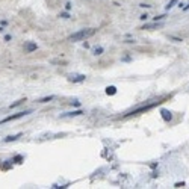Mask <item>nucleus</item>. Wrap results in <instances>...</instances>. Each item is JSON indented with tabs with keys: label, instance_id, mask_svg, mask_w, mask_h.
I'll return each instance as SVG.
<instances>
[{
	"label": "nucleus",
	"instance_id": "2eb2a0df",
	"mask_svg": "<svg viewBox=\"0 0 189 189\" xmlns=\"http://www.w3.org/2000/svg\"><path fill=\"white\" fill-rule=\"evenodd\" d=\"M176 3H177V0H171V2H170V3H168V5H166V9H171L172 6H174V5H176Z\"/></svg>",
	"mask_w": 189,
	"mask_h": 189
},
{
	"label": "nucleus",
	"instance_id": "4468645a",
	"mask_svg": "<svg viewBox=\"0 0 189 189\" xmlns=\"http://www.w3.org/2000/svg\"><path fill=\"white\" fill-rule=\"evenodd\" d=\"M103 53V47H95L94 49V55L95 56H98V55H102Z\"/></svg>",
	"mask_w": 189,
	"mask_h": 189
},
{
	"label": "nucleus",
	"instance_id": "f03ea898",
	"mask_svg": "<svg viewBox=\"0 0 189 189\" xmlns=\"http://www.w3.org/2000/svg\"><path fill=\"white\" fill-rule=\"evenodd\" d=\"M156 103H151L148 104V106H142V108H138V109H135V111H130L129 113H126V115H123V118H127V117H132V115H138V113H141V112H147L150 111L151 108H155Z\"/></svg>",
	"mask_w": 189,
	"mask_h": 189
},
{
	"label": "nucleus",
	"instance_id": "4be33fe9",
	"mask_svg": "<svg viewBox=\"0 0 189 189\" xmlns=\"http://www.w3.org/2000/svg\"><path fill=\"white\" fill-rule=\"evenodd\" d=\"M11 39V35H5V41H9Z\"/></svg>",
	"mask_w": 189,
	"mask_h": 189
},
{
	"label": "nucleus",
	"instance_id": "6ab92c4d",
	"mask_svg": "<svg viewBox=\"0 0 189 189\" xmlns=\"http://www.w3.org/2000/svg\"><path fill=\"white\" fill-rule=\"evenodd\" d=\"M181 186H185V183L181 181V183H176V188H181Z\"/></svg>",
	"mask_w": 189,
	"mask_h": 189
},
{
	"label": "nucleus",
	"instance_id": "7ed1b4c3",
	"mask_svg": "<svg viewBox=\"0 0 189 189\" xmlns=\"http://www.w3.org/2000/svg\"><path fill=\"white\" fill-rule=\"evenodd\" d=\"M29 113H32V111H23V112H18V113H15V115H11V117H6L5 120L0 121V124H5V123H9V121L12 120H18V118H21V117H26V115H29Z\"/></svg>",
	"mask_w": 189,
	"mask_h": 189
},
{
	"label": "nucleus",
	"instance_id": "20e7f679",
	"mask_svg": "<svg viewBox=\"0 0 189 189\" xmlns=\"http://www.w3.org/2000/svg\"><path fill=\"white\" fill-rule=\"evenodd\" d=\"M86 79L85 74H70L68 76V80L73 82V83H77V82H83Z\"/></svg>",
	"mask_w": 189,
	"mask_h": 189
},
{
	"label": "nucleus",
	"instance_id": "39448f33",
	"mask_svg": "<svg viewBox=\"0 0 189 189\" xmlns=\"http://www.w3.org/2000/svg\"><path fill=\"white\" fill-rule=\"evenodd\" d=\"M160 115H162V118H163L165 121H171V120H172L171 112L168 111V109H162V111H160Z\"/></svg>",
	"mask_w": 189,
	"mask_h": 189
},
{
	"label": "nucleus",
	"instance_id": "f257e3e1",
	"mask_svg": "<svg viewBox=\"0 0 189 189\" xmlns=\"http://www.w3.org/2000/svg\"><path fill=\"white\" fill-rule=\"evenodd\" d=\"M94 34H95V29H92V27H89V29H82V30H79V32L71 35V36H70V41H73V43H76V41H83L86 38L92 36Z\"/></svg>",
	"mask_w": 189,
	"mask_h": 189
},
{
	"label": "nucleus",
	"instance_id": "9b49d317",
	"mask_svg": "<svg viewBox=\"0 0 189 189\" xmlns=\"http://www.w3.org/2000/svg\"><path fill=\"white\" fill-rule=\"evenodd\" d=\"M55 98V95H49V97H44V98H41V100H38L39 103H47V102H50V100H53Z\"/></svg>",
	"mask_w": 189,
	"mask_h": 189
},
{
	"label": "nucleus",
	"instance_id": "aec40b11",
	"mask_svg": "<svg viewBox=\"0 0 189 189\" xmlns=\"http://www.w3.org/2000/svg\"><path fill=\"white\" fill-rule=\"evenodd\" d=\"M65 9H67V11H70V9H71V3H67V5H65Z\"/></svg>",
	"mask_w": 189,
	"mask_h": 189
},
{
	"label": "nucleus",
	"instance_id": "ddd939ff",
	"mask_svg": "<svg viewBox=\"0 0 189 189\" xmlns=\"http://www.w3.org/2000/svg\"><path fill=\"white\" fill-rule=\"evenodd\" d=\"M23 102H26V98H21V100H18V102H15V103H12L9 108H11V109H12V108H17V106H20Z\"/></svg>",
	"mask_w": 189,
	"mask_h": 189
},
{
	"label": "nucleus",
	"instance_id": "f8f14e48",
	"mask_svg": "<svg viewBox=\"0 0 189 189\" xmlns=\"http://www.w3.org/2000/svg\"><path fill=\"white\" fill-rule=\"evenodd\" d=\"M23 159H24V157H23L21 155H17L15 157H14V159H12V162H15V163H21V162H23Z\"/></svg>",
	"mask_w": 189,
	"mask_h": 189
},
{
	"label": "nucleus",
	"instance_id": "f3484780",
	"mask_svg": "<svg viewBox=\"0 0 189 189\" xmlns=\"http://www.w3.org/2000/svg\"><path fill=\"white\" fill-rule=\"evenodd\" d=\"M60 17H62V18H70V14H68V12H62V14H60Z\"/></svg>",
	"mask_w": 189,
	"mask_h": 189
},
{
	"label": "nucleus",
	"instance_id": "423d86ee",
	"mask_svg": "<svg viewBox=\"0 0 189 189\" xmlns=\"http://www.w3.org/2000/svg\"><path fill=\"white\" fill-rule=\"evenodd\" d=\"M82 113H83V111H80V109H79V111H73V112H67V113H62L60 117H62V118H67V117H77V115H82Z\"/></svg>",
	"mask_w": 189,
	"mask_h": 189
},
{
	"label": "nucleus",
	"instance_id": "412c9836",
	"mask_svg": "<svg viewBox=\"0 0 189 189\" xmlns=\"http://www.w3.org/2000/svg\"><path fill=\"white\" fill-rule=\"evenodd\" d=\"M147 17H148L147 14H142V15H141V17H139V18H141V20H147Z\"/></svg>",
	"mask_w": 189,
	"mask_h": 189
},
{
	"label": "nucleus",
	"instance_id": "0eeeda50",
	"mask_svg": "<svg viewBox=\"0 0 189 189\" xmlns=\"http://www.w3.org/2000/svg\"><path fill=\"white\" fill-rule=\"evenodd\" d=\"M36 49H38V45H36V44H35V43H26V50H27V52H29V53L35 52Z\"/></svg>",
	"mask_w": 189,
	"mask_h": 189
},
{
	"label": "nucleus",
	"instance_id": "a211bd4d",
	"mask_svg": "<svg viewBox=\"0 0 189 189\" xmlns=\"http://www.w3.org/2000/svg\"><path fill=\"white\" fill-rule=\"evenodd\" d=\"M170 38H171V39H174L176 43H181V39H180V38H176V36H170Z\"/></svg>",
	"mask_w": 189,
	"mask_h": 189
},
{
	"label": "nucleus",
	"instance_id": "dca6fc26",
	"mask_svg": "<svg viewBox=\"0 0 189 189\" xmlns=\"http://www.w3.org/2000/svg\"><path fill=\"white\" fill-rule=\"evenodd\" d=\"M165 17H166V15H157V17H155V21H160V20H163Z\"/></svg>",
	"mask_w": 189,
	"mask_h": 189
},
{
	"label": "nucleus",
	"instance_id": "1a4fd4ad",
	"mask_svg": "<svg viewBox=\"0 0 189 189\" xmlns=\"http://www.w3.org/2000/svg\"><path fill=\"white\" fill-rule=\"evenodd\" d=\"M106 94L108 95H115L117 94V88H115V86H108V88H106Z\"/></svg>",
	"mask_w": 189,
	"mask_h": 189
},
{
	"label": "nucleus",
	"instance_id": "6e6552de",
	"mask_svg": "<svg viewBox=\"0 0 189 189\" xmlns=\"http://www.w3.org/2000/svg\"><path fill=\"white\" fill-rule=\"evenodd\" d=\"M20 136H21V133H17V135H11V136L5 138V139H3V142H12V141H17Z\"/></svg>",
	"mask_w": 189,
	"mask_h": 189
},
{
	"label": "nucleus",
	"instance_id": "9d476101",
	"mask_svg": "<svg viewBox=\"0 0 189 189\" xmlns=\"http://www.w3.org/2000/svg\"><path fill=\"white\" fill-rule=\"evenodd\" d=\"M159 26H160V24H159L157 21H155V23H151V24H144L141 29H155V27H159Z\"/></svg>",
	"mask_w": 189,
	"mask_h": 189
}]
</instances>
